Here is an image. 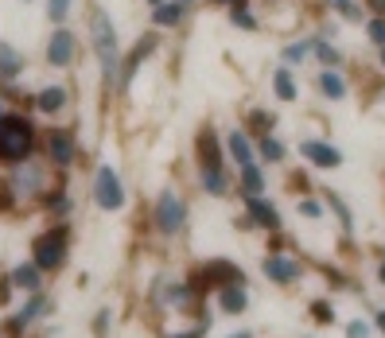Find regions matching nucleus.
Here are the masks:
<instances>
[{"label":"nucleus","instance_id":"f8f14e48","mask_svg":"<svg viewBox=\"0 0 385 338\" xmlns=\"http://www.w3.org/2000/svg\"><path fill=\"white\" fill-rule=\"evenodd\" d=\"M265 276L277 280V284H292L300 276V265L292 257H268L265 260Z\"/></svg>","mask_w":385,"mask_h":338},{"label":"nucleus","instance_id":"f704fd0d","mask_svg":"<svg viewBox=\"0 0 385 338\" xmlns=\"http://www.w3.org/2000/svg\"><path fill=\"white\" fill-rule=\"evenodd\" d=\"M362 12H374V16H382V20H385V0H366Z\"/></svg>","mask_w":385,"mask_h":338},{"label":"nucleus","instance_id":"aec40b11","mask_svg":"<svg viewBox=\"0 0 385 338\" xmlns=\"http://www.w3.org/2000/svg\"><path fill=\"white\" fill-rule=\"evenodd\" d=\"M40 183H43V175H40V168H31V163L12 175V190H16V195H31V190H40Z\"/></svg>","mask_w":385,"mask_h":338},{"label":"nucleus","instance_id":"7c9ffc66","mask_svg":"<svg viewBox=\"0 0 385 338\" xmlns=\"http://www.w3.org/2000/svg\"><path fill=\"white\" fill-rule=\"evenodd\" d=\"M47 16L51 24H62L70 16V0H47Z\"/></svg>","mask_w":385,"mask_h":338},{"label":"nucleus","instance_id":"2eb2a0df","mask_svg":"<svg viewBox=\"0 0 385 338\" xmlns=\"http://www.w3.org/2000/svg\"><path fill=\"white\" fill-rule=\"evenodd\" d=\"M198 156H203V168H222V148H218V136L210 129L198 132Z\"/></svg>","mask_w":385,"mask_h":338},{"label":"nucleus","instance_id":"6e6552de","mask_svg":"<svg viewBox=\"0 0 385 338\" xmlns=\"http://www.w3.org/2000/svg\"><path fill=\"white\" fill-rule=\"evenodd\" d=\"M195 12V0H164L156 12H152V24L156 28H179Z\"/></svg>","mask_w":385,"mask_h":338},{"label":"nucleus","instance_id":"4be33fe9","mask_svg":"<svg viewBox=\"0 0 385 338\" xmlns=\"http://www.w3.org/2000/svg\"><path fill=\"white\" fill-rule=\"evenodd\" d=\"M319 90H323L331 101H339V98H346V78L339 70H323V74H319Z\"/></svg>","mask_w":385,"mask_h":338},{"label":"nucleus","instance_id":"f3484780","mask_svg":"<svg viewBox=\"0 0 385 338\" xmlns=\"http://www.w3.org/2000/svg\"><path fill=\"white\" fill-rule=\"evenodd\" d=\"M230 24L241 28V31H257V28H261V20H257L253 8H249V0H234V4H230Z\"/></svg>","mask_w":385,"mask_h":338},{"label":"nucleus","instance_id":"1a4fd4ad","mask_svg":"<svg viewBox=\"0 0 385 338\" xmlns=\"http://www.w3.org/2000/svg\"><path fill=\"white\" fill-rule=\"evenodd\" d=\"M300 156L311 159L316 168H339V163H343V152L323 144V140H300Z\"/></svg>","mask_w":385,"mask_h":338},{"label":"nucleus","instance_id":"423d86ee","mask_svg":"<svg viewBox=\"0 0 385 338\" xmlns=\"http://www.w3.org/2000/svg\"><path fill=\"white\" fill-rule=\"evenodd\" d=\"M183 214H187L183 199H179L176 190H164V195H160V206H156L160 229H164V233H179V229H183Z\"/></svg>","mask_w":385,"mask_h":338},{"label":"nucleus","instance_id":"37998d69","mask_svg":"<svg viewBox=\"0 0 385 338\" xmlns=\"http://www.w3.org/2000/svg\"><path fill=\"white\" fill-rule=\"evenodd\" d=\"M148 4H152V8H160V4H164V0H148Z\"/></svg>","mask_w":385,"mask_h":338},{"label":"nucleus","instance_id":"e433bc0d","mask_svg":"<svg viewBox=\"0 0 385 338\" xmlns=\"http://www.w3.org/2000/svg\"><path fill=\"white\" fill-rule=\"evenodd\" d=\"M51 210H59V214H67V210H70L67 195H59V199H51Z\"/></svg>","mask_w":385,"mask_h":338},{"label":"nucleus","instance_id":"c9c22d12","mask_svg":"<svg viewBox=\"0 0 385 338\" xmlns=\"http://www.w3.org/2000/svg\"><path fill=\"white\" fill-rule=\"evenodd\" d=\"M300 214H307V218H319L323 210H319V202H304V199H300Z\"/></svg>","mask_w":385,"mask_h":338},{"label":"nucleus","instance_id":"a878e982","mask_svg":"<svg viewBox=\"0 0 385 338\" xmlns=\"http://www.w3.org/2000/svg\"><path fill=\"white\" fill-rule=\"evenodd\" d=\"M331 4V12H339L343 20H362V4L358 0H327Z\"/></svg>","mask_w":385,"mask_h":338},{"label":"nucleus","instance_id":"9b49d317","mask_svg":"<svg viewBox=\"0 0 385 338\" xmlns=\"http://www.w3.org/2000/svg\"><path fill=\"white\" fill-rule=\"evenodd\" d=\"M20 74H24V55L12 47V43L0 39V78H4V82H16Z\"/></svg>","mask_w":385,"mask_h":338},{"label":"nucleus","instance_id":"f257e3e1","mask_svg":"<svg viewBox=\"0 0 385 338\" xmlns=\"http://www.w3.org/2000/svg\"><path fill=\"white\" fill-rule=\"evenodd\" d=\"M89 39H94V55L101 62V74H105V86L117 90V70H121V39L113 20L105 16V8L89 12Z\"/></svg>","mask_w":385,"mask_h":338},{"label":"nucleus","instance_id":"20e7f679","mask_svg":"<svg viewBox=\"0 0 385 338\" xmlns=\"http://www.w3.org/2000/svg\"><path fill=\"white\" fill-rule=\"evenodd\" d=\"M156 51H160V35H140L137 47L128 51L125 59H121V70H117V90H128V86H132V78H137L140 62L152 59Z\"/></svg>","mask_w":385,"mask_h":338},{"label":"nucleus","instance_id":"39448f33","mask_svg":"<svg viewBox=\"0 0 385 338\" xmlns=\"http://www.w3.org/2000/svg\"><path fill=\"white\" fill-rule=\"evenodd\" d=\"M94 199H98L101 210L125 206V187H121V179H117V168H109V163L98 168V175H94Z\"/></svg>","mask_w":385,"mask_h":338},{"label":"nucleus","instance_id":"9d476101","mask_svg":"<svg viewBox=\"0 0 385 338\" xmlns=\"http://www.w3.org/2000/svg\"><path fill=\"white\" fill-rule=\"evenodd\" d=\"M47 152H51V159H55L59 168H67L70 159H74V136H70L67 129L47 132Z\"/></svg>","mask_w":385,"mask_h":338},{"label":"nucleus","instance_id":"49530a36","mask_svg":"<svg viewBox=\"0 0 385 338\" xmlns=\"http://www.w3.org/2000/svg\"><path fill=\"white\" fill-rule=\"evenodd\" d=\"M377 276H382V280H385V265H382V272H377Z\"/></svg>","mask_w":385,"mask_h":338},{"label":"nucleus","instance_id":"b1692460","mask_svg":"<svg viewBox=\"0 0 385 338\" xmlns=\"http://www.w3.org/2000/svg\"><path fill=\"white\" fill-rule=\"evenodd\" d=\"M218 303H222V311H241L249 303V296H246V288H241V284H230V288H222Z\"/></svg>","mask_w":385,"mask_h":338},{"label":"nucleus","instance_id":"5701e85b","mask_svg":"<svg viewBox=\"0 0 385 338\" xmlns=\"http://www.w3.org/2000/svg\"><path fill=\"white\" fill-rule=\"evenodd\" d=\"M241 187H246L249 199H257V195L265 190V175H261V168H257V163H246V168H241Z\"/></svg>","mask_w":385,"mask_h":338},{"label":"nucleus","instance_id":"ea45409f","mask_svg":"<svg viewBox=\"0 0 385 338\" xmlns=\"http://www.w3.org/2000/svg\"><path fill=\"white\" fill-rule=\"evenodd\" d=\"M311 311H316V319H331V308H327V303H316Z\"/></svg>","mask_w":385,"mask_h":338},{"label":"nucleus","instance_id":"bb28decb","mask_svg":"<svg viewBox=\"0 0 385 338\" xmlns=\"http://www.w3.org/2000/svg\"><path fill=\"white\" fill-rule=\"evenodd\" d=\"M203 187L214 190V195H222V190H226V175H222V168H203Z\"/></svg>","mask_w":385,"mask_h":338},{"label":"nucleus","instance_id":"a19ab883","mask_svg":"<svg viewBox=\"0 0 385 338\" xmlns=\"http://www.w3.org/2000/svg\"><path fill=\"white\" fill-rule=\"evenodd\" d=\"M179 338H203V330H191V335H179Z\"/></svg>","mask_w":385,"mask_h":338},{"label":"nucleus","instance_id":"4c0bfd02","mask_svg":"<svg viewBox=\"0 0 385 338\" xmlns=\"http://www.w3.org/2000/svg\"><path fill=\"white\" fill-rule=\"evenodd\" d=\"M94 330H98V335H105V330H109V311H101V315H98V323H94Z\"/></svg>","mask_w":385,"mask_h":338},{"label":"nucleus","instance_id":"473e14b6","mask_svg":"<svg viewBox=\"0 0 385 338\" xmlns=\"http://www.w3.org/2000/svg\"><path fill=\"white\" fill-rule=\"evenodd\" d=\"M249 125H253V129H268V125H273V117H268L265 109H253V113H249Z\"/></svg>","mask_w":385,"mask_h":338},{"label":"nucleus","instance_id":"393cba45","mask_svg":"<svg viewBox=\"0 0 385 338\" xmlns=\"http://www.w3.org/2000/svg\"><path fill=\"white\" fill-rule=\"evenodd\" d=\"M12 284L24 292H40V269H31V265H20V269L12 272Z\"/></svg>","mask_w":385,"mask_h":338},{"label":"nucleus","instance_id":"cd10ccee","mask_svg":"<svg viewBox=\"0 0 385 338\" xmlns=\"http://www.w3.org/2000/svg\"><path fill=\"white\" fill-rule=\"evenodd\" d=\"M307 55H311V43L307 39H296V43H288L284 47V62H304Z\"/></svg>","mask_w":385,"mask_h":338},{"label":"nucleus","instance_id":"c756f323","mask_svg":"<svg viewBox=\"0 0 385 338\" xmlns=\"http://www.w3.org/2000/svg\"><path fill=\"white\" fill-rule=\"evenodd\" d=\"M261 156H265V159H284V144H280V140L268 132V136L261 140Z\"/></svg>","mask_w":385,"mask_h":338},{"label":"nucleus","instance_id":"79ce46f5","mask_svg":"<svg viewBox=\"0 0 385 338\" xmlns=\"http://www.w3.org/2000/svg\"><path fill=\"white\" fill-rule=\"evenodd\" d=\"M377 327H382V330H385V315H377Z\"/></svg>","mask_w":385,"mask_h":338},{"label":"nucleus","instance_id":"dca6fc26","mask_svg":"<svg viewBox=\"0 0 385 338\" xmlns=\"http://www.w3.org/2000/svg\"><path fill=\"white\" fill-rule=\"evenodd\" d=\"M207 280H210V284L230 288V284H241V272H237L230 260H210V265H207Z\"/></svg>","mask_w":385,"mask_h":338},{"label":"nucleus","instance_id":"0eeeda50","mask_svg":"<svg viewBox=\"0 0 385 338\" xmlns=\"http://www.w3.org/2000/svg\"><path fill=\"white\" fill-rule=\"evenodd\" d=\"M74 51H78L74 31H67V28L51 31V39H47V62L51 66H70V62H74Z\"/></svg>","mask_w":385,"mask_h":338},{"label":"nucleus","instance_id":"a18cd8bd","mask_svg":"<svg viewBox=\"0 0 385 338\" xmlns=\"http://www.w3.org/2000/svg\"><path fill=\"white\" fill-rule=\"evenodd\" d=\"M0 117H4V98H0Z\"/></svg>","mask_w":385,"mask_h":338},{"label":"nucleus","instance_id":"2f4dec72","mask_svg":"<svg viewBox=\"0 0 385 338\" xmlns=\"http://www.w3.org/2000/svg\"><path fill=\"white\" fill-rule=\"evenodd\" d=\"M43 308H47V299H43V296H35V299H31V303H28V308L20 311V319H16V323H20V327H24V323H28V319H35Z\"/></svg>","mask_w":385,"mask_h":338},{"label":"nucleus","instance_id":"c85d7f7f","mask_svg":"<svg viewBox=\"0 0 385 338\" xmlns=\"http://www.w3.org/2000/svg\"><path fill=\"white\" fill-rule=\"evenodd\" d=\"M366 39L377 43V47L385 43V20L382 16H370V20H366Z\"/></svg>","mask_w":385,"mask_h":338},{"label":"nucleus","instance_id":"f03ea898","mask_svg":"<svg viewBox=\"0 0 385 338\" xmlns=\"http://www.w3.org/2000/svg\"><path fill=\"white\" fill-rule=\"evenodd\" d=\"M35 144V129H31L24 117H12L4 113L0 117V159H24Z\"/></svg>","mask_w":385,"mask_h":338},{"label":"nucleus","instance_id":"a211bd4d","mask_svg":"<svg viewBox=\"0 0 385 338\" xmlns=\"http://www.w3.org/2000/svg\"><path fill=\"white\" fill-rule=\"evenodd\" d=\"M246 206H249V214H253V218L261 222L265 229H280V214H277L273 206H268V202L261 199V195H257V199H246Z\"/></svg>","mask_w":385,"mask_h":338},{"label":"nucleus","instance_id":"6ab92c4d","mask_svg":"<svg viewBox=\"0 0 385 338\" xmlns=\"http://www.w3.org/2000/svg\"><path fill=\"white\" fill-rule=\"evenodd\" d=\"M273 94H277L280 101H296V78H292V70L288 66H280V70H273Z\"/></svg>","mask_w":385,"mask_h":338},{"label":"nucleus","instance_id":"7ed1b4c3","mask_svg":"<svg viewBox=\"0 0 385 338\" xmlns=\"http://www.w3.org/2000/svg\"><path fill=\"white\" fill-rule=\"evenodd\" d=\"M31 257H35V269H40V272L59 269L62 260H67V233H62V229H51V233L35 238V245H31Z\"/></svg>","mask_w":385,"mask_h":338},{"label":"nucleus","instance_id":"4468645a","mask_svg":"<svg viewBox=\"0 0 385 338\" xmlns=\"http://www.w3.org/2000/svg\"><path fill=\"white\" fill-rule=\"evenodd\" d=\"M307 43H311V55H316V59L323 62V70H335L339 62H343V51H339L331 39H323V35H311Z\"/></svg>","mask_w":385,"mask_h":338},{"label":"nucleus","instance_id":"412c9836","mask_svg":"<svg viewBox=\"0 0 385 338\" xmlns=\"http://www.w3.org/2000/svg\"><path fill=\"white\" fill-rule=\"evenodd\" d=\"M226 140H230V156H234L237 163H241V168H246V163H253V144H249V136H246V132H241V129H234Z\"/></svg>","mask_w":385,"mask_h":338},{"label":"nucleus","instance_id":"ddd939ff","mask_svg":"<svg viewBox=\"0 0 385 338\" xmlns=\"http://www.w3.org/2000/svg\"><path fill=\"white\" fill-rule=\"evenodd\" d=\"M67 105H70V94L62 90V86H47V90L35 94V109L40 113H59V109H67Z\"/></svg>","mask_w":385,"mask_h":338},{"label":"nucleus","instance_id":"58836bf2","mask_svg":"<svg viewBox=\"0 0 385 338\" xmlns=\"http://www.w3.org/2000/svg\"><path fill=\"white\" fill-rule=\"evenodd\" d=\"M346 335H350V338H366V323H350V327H346Z\"/></svg>","mask_w":385,"mask_h":338},{"label":"nucleus","instance_id":"c03bdc74","mask_svg":"<svg viewBox=\"0 0 385 338\" xmlns=\"http://www.w3.org/2000/svg\"><path fill=\"white\" fill-rule=\"evenodd\" d=\"M382 66H385V43H382Z\"/></svg>","mask_w":385,"mask_h":338},{"label":"nucleus","instance_id":"de8ad7c7","mask_svg":"<svg viewBox=\"0 0 385 338\" xmlns=\"http://www.w3.org/2000/svg\"><path fill=\"white\" fill-rule=\"evenodd\" d=\"M234 338H249V335H234Z\"/></svg>","mask_w":385,"mask_h":338},{"label":"nucleus","instance_id":"72a5a7b5","mask_svg":"<svg viewBox=\"0 0 385 338\" xmlns=\"http://www.w3.org/2000/svg\"><path fill=\"white\" fill-rule=\"evenodd\" d=\"M12 199H16V190H12V183H0V210H8Z\"/></svg>","mask_w":385,"mask_h":338}]
</instances>
